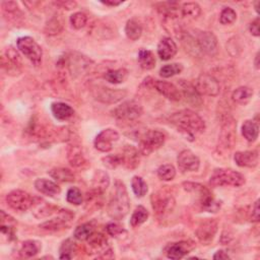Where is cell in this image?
<instances>
[{
    "label": "cell",
    "mask_w": 260,
    "mask_h": 260,
    "mask_svg": "<svg viewBox=\"0 0 260 260\" xmlns=\"http://www.w3.org/2000/svg\"><path fill=\"white\" fill-rule=\"evenodd\" d=\"M170 122L178 131L183 133L188 138H194L196 135L202 133L205 129L203 119L192 110L185 109L174 113L170 117Z\"/></svg>",
    "instance_id": "1"
},
{
    "label": "cell",
    "mask_w": 260,
    "mask_h": 260,
    "mask_svg": "<svg viewBox=\"0 0 260 260\" xmlns=\"http://www.w3.org/2000/svg\"><path fill=\"white\" fill-rule=\"evenodd\" d=\"M130 200L125 185L121 181H116L110 201L108 204V214L113 219H122L129 212Z\"/></svg>",
    "instance_id": "2"
},
{
    "label": "cell",
    "mask_w": 260,
    "mask_h": 260,
    "mask_svg": "<svg viewBox=\"0 0 260 260\" xmlns=\"http://www.w3.org/2000/svg\"><path fill=\"white\" fill-rule=\"evenodd\" d=\"M183 187L186 191L197 195L199 204L203 210L208 212H216L220 208V202L213 198L210 191L203 185L194 182H184Z\"/></svg>",
    "instance_id": "3"
},
{
    "label": "cell",
    "mask_w": 260,
    "mask_h": 260,
    "mask_svg": "<svg viewBox=\"0 0 260 260\" xmlns=\"http://www.w3.org/2000/svg\"><path fill=\"white\" fill-rule=\"evenodd\" d=\"M245 181L246 180L243 174L232 169H216L209 178V184L213 187H240L243 184H245Z\"/></svg>",
    "instance_id": "4"
},
{
    "label": "cell",
    "mask_w": 260,
    "mask_h": 260,
    "mask_svg": "<svg viewBox=\"0 0 260 260\" xmlns=\"http://www.w3.org/2000/svg\"><path fill=\"white\" fill-rule=\"evenodd\" d=\"M166 141V135L159 130H147L139 139L138 151L143 156H148L157 150Z\"/></svg>",
    "instance_id": "5"
},
{
    "label": "cell",
    "mask_w": 260,
    "mask_h": 260,
    "mask_svg": "<svg viewBox=\"0 0 260 260\" xmlns=\"http://www.w3.org/2000/svg\"><path fill=\"white\" fill-rule=\"evenodd\" d=\"M18 48L20 51L35 65H40L42 62L43 51L42 48L38 45L31 37H22L17 42Z\"/></svg>",
    "instance_id": "6"
},
{
    "label": "cell",
    "mask_w": 260,
    "mask_h": 260,
    "mask_svg": "<svg viewBox=\"0 0 260 260\" xmlns=\"http://www.w3.org/2000/svg\"><path fill=\"white\" fill-rule=\"evenodd\" d=\"M236 121L231 116H226L222 120L221 130L219 134L218 148L220 151H230L235 144L236 139Z\"/></svg>",
    "instance_id": "7"
},
{
    "label": "cell",
    "mask_w": 260,
    "mask_h": 260,
    "mask_svg": "<svg viewBox=\"0 0 260 260\" xmlns=\"http://www.w3.org/2000/svg\"><path fill=\"white\" fill-rule=\"evenodd\" d=\"M142 114V106L134 101H127L122 103L113 111V115L116 119L125 122H132L137 120Z\"/></svg>",
    "instance_id": "8"
},
{
    "label": "cell",
    "mask_w": 260,
    "mask_h": 260,
    "mask_svg": "<svg viewBox=\"0 0 260 260\" xmlns=\"http://www.w3.org/2000/svg\"><path fill=\"white\" fill-rule=\"evenodd\" d=\"M152 205L159 216H166L175 207L174 197L166 191H159L152 195Z\"/></svg>",
    "instance_id": "9"
},
{
    "label": "cell",
    "mask_w": 260,
    "mask_h": 260,
    "mask_svg": "<svg viewBox=\"0 0 260 260\" xmlns=\"http://www.w3.org/2000/svg\"><path fill=\"white\" fill-rule=\"evenodd\" d=\"M194 88L200 96L203 95L209 97L217 96L220 90L217 80L207 73L200 74L194 84Z\"/></svg>",
    "instance_id": "10"
},
{
    "label": "cell",
    "mask_w": 260,
    "mask_h": 260,
    "mask_svg": "<svg viewBox=\"0 0 260 260\" xmlns=\"http://www.w3.org/2000/svg\"><path fill=\"white\" fill-rule=\"evenodd\" d=\"M7 202L13 209L18 211H26L35 204L34 197L23 190L10 192L7 196Z\"/></svg>",
    "instance_id": "11"
},
{
    "label": "cell",
    "mask_w": 260,
    "mask_h": 260,
    "mask_svg": "<svg viewBox=\"0 0 260 260\" xmlns=\"http://www.w3.org/2000/svg\"><path fill=\"white\" fill-rule=\"evenodd\" d=\"M74 217V213H72L68 209H61L58 212V216L52 219H49L48 221H45L44 224L40 226L43 230L50 231V232H56L63 229H66L70 226L71 220Z\"/></svg>",
    "instance_id": "12"
},
{
    "label": "cell",
    "mask_w": 260,
    "mask_h": 260,
    "mask_svg": "<svg viewBox=\"0 0 260 260\" xmlns=\"http://www.w3.org/2000/svg\"><path fill=\"white\" fill-rule=\"evenodd\" d=\"M119 139V133L112 129L107 128L100 132L95 139V147L102 153H108L113 148V143Z\"/></svg>",
    "instance_id": "13"
},
{
    "label": "cell",
    "mask_w": 260,
    "mask_h": 260,
    "mask_svg": "<svg viewBox=\"0 0 260 260\" xmlns=\"http://www.w3.org/2000/svg\"><path fill=\"white\" fill-rule=\"evenodd\" d=\"M217 221L214 218H206L198 226L195 234L197 239L203 245H208L212 242L217 232Z\"/></svg>",
    "instance_id": "14"
},
{
    "label": "cell",
    "mask_w": 260,
    "mask_h": 260,
    "mask_svg": "<svg viewBox=\"0 0 260 260\" xmlns=\"http://www.w3.org/2000/svg\"><path fill=\"white\" fill-rule=\"evenodd\" d=\"M200 52L207 55H214L217 52V39L210 32H200L195 36Z\"/></svg>",
    "instance_id": "15"
},
{
    "label": "cell",
    "mask_w": 260,
    "mask_h": 260,
    "mask_svg": "<svg viewBox=\"0 0 260 260\" xmlns=\"http://www.w3.org/2000/svg\"><path fill=\"white\" fill-rule=\"evenodd\" d=\"M177 164H178L179 170L182 173L196 172V171H198V169L200 167V161H199L198 157L189 150L182 151L179 154V156L177 158Z\"/></svg>",
    "instance_id": "16"
},
{
    "label": "cell",
    "mask_w": 260,
    "mask_h": 260,
    "mask_svg": "<svg viewBox=\"0 0 260 260\" xmlns=\"http://www.w3.org/2000/svg\"><path fill=\"white\" fill-rule=\"evenodd\" d=\"M152 86L166 99L172 101V102H179L182 99V94L179 91V89L168 82L164 81H157L153 80L152 81Z\"/></svg>",
    "instance_id": "17"
},
{
    "label": "cell",
    "mask_w": 260,
    "mask_h": 260,
    "mask_svg": "<svg viewBox=\"0 0 260 260\" xmlns=\"http://www.w3.org/2000/svg\"><path fill=\"white\" fill-rule=\"evenodd\" d=\"M194 248V244L191 241H181L170 244L166 249V255L170 259H181L189 254Z\"/></svg>",
    "instance_id": "18"
},
{
    "label": "cell",
    "mask_w": 260,
    "mask_h": 260,
    "mask_svg": "<svg viewBox=\"0 0 260 260\" xmlns=\"http://www.w3.org/2000/svg\"><path fill=\"white\" fill-rule=\"evenodd\" d=\"M127 92L119 89H109V88H101L98 89L96 99L102 103L106 104H115L121 101Z\"/></svg>",
    "instance_id": "19"
},
{
    "label": "cell",
    "mask_w": 260,
    "mask_h": 260,
    "mask_svg": "<svg viewBox=\"0 0 260 260\" xmlns=\"http://www.w3.org/2000/svg\"><path fill=\"white\" fill-rule=\"evenodd\" d=\"M3 66L9 73H14L15 76L20 73L22 61L19 53L13 47L7 49L6 56L3 57Z\"/></svg>",
    "instance_id": "20"
},
{
    "label": "cell",
    "mask_w": 260,
    "mask_h": 260,
    "mask_svg": "<svg viewBox=\"0 0 260 260\" xmlns=\"http://www.w3.org/2000/svg\"><path fill=\"white\" fill-rule=\"evenodd\" d=\"M235 163L242 168H255L259 162V155L257 151L237 152L234 156Z\"/></svg>",
    "instance_id": "21"
},
{
    "label": "cell",
    "mask_w": 260,
    "mask_h": 260,
    "mask_svg": "<svg viewBox=\"0 0 260 260\" xmlns=\"http://www.w3.org/2000/svg\"><path fill=\"white\" fill-rule=\"evenodd\" d=\"M139 151L132 145H126L121 155L122 158V166H124L128 170H133L138 167L140 162Z\"/></svg>",
    "instance_id": "22"
},
{
    "label": "cell",
    "mask_w": 260,
    "mask_h": 260,
    "mask_svg": "<svg viewBox=\"0 0 260 260\" xmlns=\"http://www.w3.org/2000/svg\"><path fill=\"white\" fill-rule=\"evenodd\" d=\"M35 188L38 190L40 193L53 197L55 195H58L61 192L60 187L58 185L48 179L45 178H41V179H37L35 182Z\"/></svg>",
    "instance_id": "23"
},
{
    "label": "cell",
    "mask_w": 260,
    "mask_h": 260,
    "mask_svg": "<svg viewBox=\"0 0 260 260\" xmlns=\"http://www.w3.org/2000/svg\"><path fill=\"white\" fill-rule=\"evenodd\" d=\"M177 51L178 48L176 43L169 37L163 38L158 45V54L160 58L165 61L173 58L177 54Z\"/></svg>",
    "instance_id": "24"
},
{
    "label": "cell",
    "mask_w": 260,
    "mask_h": 260,
    "mask_svg": "<svg viewBox=\"0 0 260 260\" xmlns=\"http://www.w3.org/2000/svg\"><path fill=\"white\" fill-rule=\"evenodd\" d=\"M67 158L70 165L74 168L83 167L86 164V159L83 154L82 146L80 144L73 143L68 146L67 151Z\"/></svg>",
    "instance_id": "25"
},
{
    "label": "cell",
    "mask_w": 260,
    "mask_h": 260,
    "mask_svg": "<svg viewBox=\"0 0 260 260\" xmlns=\"http://www.w3.org/2000/svg\"><path fill=\"white\" fill-rule=\"evenodd\" d=\"M51 111L53 116L60 121L68 120L74 114V110L68 104L61 103V102L53 103L51 105Z\"/></svg>",
    "instance_id": "26"
},
{
    "label": "cell",
    "mask_w": 260,
    "mask_h": 260,
    "mask_svg": "<svg viewBox=\"0 0 260 260\" xmlns=\"http://www.w3.org/2000/svg\"><path fill=\"white\" fill-rule=\"evenodd\" d=\"M0 214H2V226H0V229H2L3 235L7 236L11 241L15 240L16 226H17L15 218L12 217L10 214L6 213L4 210H2Z\"/></svg>",
    "instance_id": "27"
},
{
    "label": "cell",
    "mask_w": 260,
    "mask_h": 260,
    "mask_svg": "<svg viewBox=\"0 0 260 260\" xmlns=\"http://www.w3.org/2000/svg\"><path fill=\"white\" fill-rule=\"evenodd\" d=\"M110 185V177L107 172L103 170H97L93 176L92 189L104 193Z\"/></svg>",
    "instance_id": "28"
},
{
    "label": "cell",
    "mask_w": 260,
    "mask_h": 260,
    "mask_svg": "<svg viewBox=\"0 0 260 260\" xmlns=\"http://www.w3.org/2000/svg\"><path fill=\"white\" fill-rule=\"evenodd\" d=\"M181 87L183 90V95L184 97L186 98V100L188 101V103H190L193 106L199 107L202 104V101L200 99V95L197 93V91L195 90L193 85H190L186 82L181 83Z\"/></svg>",
    "instance_id": "29"
},
{
    "label": "cell",
    "mask_w": 260,
    "mask_h": 260,
    "mask_svg": "<svg viewBox=\"0 0 260 260\" xmlns=\"http://www.w3.org/2000/svg\"><path fill=\"white\" fill-rule=\"evenodd\" d=\"M127 78H128V71L125 68L108 70L104 76V79L108 83L113 85L122 84L127 80Z\"/></svg>",
    "instance_id": "30"
},
{
    "label": "cell",
    "mask_w": 260,
    "mask_h": 260,
    "mask_svg": "<svg viewBox=\"0 0 260 260\" xmlns=\"http://www.w3.org/2000/svg\"><path fill=\"white\" fill-rule=\"evenodd\" d=\"M41 250L40 242L36 240L25 241L20 249V255L22 258H31L38 254Z\"/></svg>",
    "instance_id": "31"
},
{
    "label": "cell",
    "mask_w": 260,
    "mask_h": 260,
    "mask_svg": "<svg viewBox=\"0 0 260 260\" xmlns=\"http://www.w3.org/2000/svg\"><path fill=\"white\" fill-rule=\"evenodd\" d=\"M87 241L89 243L90 248L95 252L103 253L106 250H108V248H107L108 241H107L106 237L101 233L95 232Z\"/></svg>",
    "instance_id": "32"
},
{
    "label": "cell",
    "mask_w": 260,
    "mask_h": 260,
    "mask_svg": "<svg viewBox=\"0 0 260 260\" xmlns=\"http://www.w3.org/2000/svg\"><path fill=\"white\" fill-rule=\"evenodd\" d=\"M125 34L131 41L138 40L142 34V26L136 19H131L125 26Z\"/></svg>",
    "instance_id": "33"
},
{
    "label": "cell",
    "mask_w": 260,
    "mask_h": 260,
    "mask_svg": "<svg viewBox=\"0 0 260 260\" xmlns=\"http://www.w3.org/2000/svg\"><path fill=\"white\" fill-rule=\"evenodd\" d=\"M138 63L144 70H151L156 66V58L152 51L141 49L138 52Z\"/></svg>",
    "instance_id": "34"
},
{
    "label": "cell",
    "mask_w": 260,
    "mask_h": 260,
    "mask_svg": "<svg viewBox=\"0 0 260 260\" xmlns=\"http://www.w3.org/2000/svg\"><path fill=\"white\" fill-rule=\"evenodd\" d=\"M242 134L249 142H254L258 138L259 127L253 120H246L242 125Z\"/></svg>",
    "instance_id": "35"
},
{
    "label": "cell",
    "mask_w": 260,
    "mask_h": 260,
    "mask_svg": "<svg viewBox=\"0 0 260 260\" xmlns=\"http://www.w3.org/2000/svg\"><path fill=\"white\" fill-rule=\"evenodd\" d=\"M48 174L57 182L67 183V182H73L76 180L74 174L66 168H55L48 172Z\"/></svg>",
    "instance_id": "36"
},
{
    "label": "cell",
    "mask_w": 260,
    "mask_h": 260,
    "mask_svg": "<svg viewBox=\"0 0 260 260\" xmlns=\"http://www.w3.org/2000/svg\"><path fill=\"white\" fill-rule=\"evenodd\" d=\"M148 215H150V213H148L147 209L142 205H138L130 217V222H129L130 226L132 228L139 227L140 225L143 224V222L147 220Z\"/></svg>",
    "instance_id": "37"
},
{
    "label": "cell",
    "mask_w": 260,
    "mask_h": 260,
    "mask_svg": "<svg viewBox=\"0 0 260 260\" xmlns=\"http://www.w3.org/2000/svg\"><path fill=\"white\" fill-rule=\"evenodd\" d=\"M78 252V245L72 239L65 240L60 247V259H71Z\"/></svg>",
    "instance_id": "38"
},
{
    "label": "cell",
    "mask_w": 260,
    "mask_h": 260,
    "mask_svg": "<svg viewBox=\"0 0 260 260\" xmlns=\"http://www.w3.org/2000/svg\"><path fill=\"white\" fill-rule=\"evenodd\" d=\"M253 97V90L248 87H240L234 91L232 99L237 104H247Z\"/></svg>",
    "instance_id": "39"
},
{
    "label": "cell",
    "mask_w": 260,
    "mask_h": 260,
    "mask_svg": "<svg viewBox=\"0 0 260 260\" xmlns=\"http://www.w3.org/2000/svg\"><path fill=\"white\" fill-rule=\"evenodd\" d=\"M95 228L93 222H86L74 230V238L80 241H87L96 232Z\"/></svg>",
    "instance_id": "40"
},
{
    "label": "cell",
    "mask_w": 260,
    "mask_h": 260,
    "mask_svg": "<svg viewBox=\"0 0 260 260\" xmlns=\"http://www.w3.org/2000/svg\"><path fill=\"white\" fill-rule=\"evenodd\" d=\"M89 66H90V61L84 56H79L78 58L77 57L70 58L69 68L73 73H82L86 69H88Z\"/></svg>",
    "instance_id": "41"
},
{
    "label": "cell",
    "mask_w": 260,
    "mask_h": 260,
    "mask_svg": "<svg viewBox=\"0 0 260 260\" xmlns=\"http://www.w3.org/2000/svg\"><path fill=\"white\" fill-rule=\"evenodd\" d=\"M201 10L196 3H187L181 7V16L189 19H196L200 16Z\"/></svg>",
    "instance_id": "42"
},
{
    "label": "cell",
    "mask_w": 260,
    "mask_h": 260,
    "mask_svg": "<svg viewBox=\"0 0 260 260\" xmlns=\"http://www.w3.org/2000/svg\"><path fill=\"white\" fill-rule=\"evenodd\" d=\"M131 187H132V190H133L134 194L137 197H143L147 192V184L139 176H134L132 178Z\"/></svg>",
    "instance_id": "43"
},
{
    "label": "cell",
    "mask_w": 260,
    "mask_h": 260,
    "mask_svg": "<svg viewBox=\"0 0 260 260\" xmlns=\"http://www.w3.org/2000/svg\"><path fill=\"white\" fill-rule=\"evenodd\" d=\"M183 70V65L180 63H172V64H167L163 66L160 70L161 77L164 79H169L172 78L176 74H179Z\"/></svg>",
    "instance_id": "44"
},
{
    "label": "cell",
    "mask_w": 260,
    "mask_h": 260,
    "mask_svg": "<svg viewBox=\"0 0 260 260\" xmlns=\"http://www.w3.org/2000/svg\"><path fill=\"white\" fill-rule=\"evenodd\" d=\"M62 28H63L62 19L60 17L55 16L48 22L45 31L48 35H57L62 31Z\"/></svg>",
    "instance_id": "45"
},
{
    "label": "cell",
    "mask_w": 260,
    "mask_h": 260,
    "mask_svg": "<svg viewBox=\"0 0 260 260\" xmlns=\"http://www.w3.org/2000/svg\"><path fill=\"white\" fill-rule=\"evenodd\" d=\"M158 176L163 181H171L176 176V169L170 164L163 165L158 169Z\"/></svg>",
    "instance_id": "46"
},
{
    "label": "cell",
    "mask_w": 260,
    "mask_h": 260,
    "mask_svg": "<svg viewBox=\"0 0 260 260\" xmlns=\"http://www.w3.org/2000/svg\"><path fill=\"white\" fill-rule=\"evenodd\" d=\"M66 200L74 205H81L84 201L82 191L78 187H71L68 189L66 194Z\"/></svg>",
    "instance_id": "47"
},
{
    "label": "cell",
    "mask_w": 260,
    "mask_h": 260,
    "mask_svg": "<svg viewBox=\"0 0 260 260\" xmlns=\"http://www.w3.org/2000/svg\"><path fill=\"white\" fill-rule=\"evenodd\" d=\"M237 20L236 12L231 8H226L221 11L219 16V22L221 25H231Z\"/></svg>",
    "instance_id": "48"
},
{
    "label": "cell",
    "mask_w": 260,
    "mask_h": 260,
    "mask_svg": "<svg viewBox=\"0 0 260 260\" xmlns=\"http://www.w3.org/2000/svg\"><path fill=\"white\" fill-rule=\"evenodd\" d=\"M71 26L76 30H81L86 27L88 23V17L84 13H76L70 17Z\"/></svg>",
    "instance_id": "49"
},
{
    "label": "cell",
    "mask_w": 260,
    "mask_h": 260,
    "mask_svg": "<svg viewBox=\"0 0 260 260\" xmlns=\"http://www.w3.org/2000/svg\"><path fill=\"white\" fill-rule=\"evenodd\" d=\"M103 164L108 169H116L119 166H122L121 155H111L103 158Z\"/></svg>",
    "instance_id": "50"
},
{
    "label": "cell",
    "mask_w": 260,
    "mask_h": 260,
    "mask_svg": "<svg viewBox=\"0 0 260 260\" xmlns=\"http://www.w3.org/2000/svg\"><path fill=\"white\" fill-rule=\"evenodd\" d=\"M106 231L110 236H112V237H118V236L122 235L123 233H125L124 228L114 221L109 222V224L106 226Z\"/></svg>",
    "instance_id": "51"
},
{
    "label": "cell",
    "mask_w": 260,
    "mask_h": 260,
    "mask_svg": "<svg viewBox=\"0 0 260 260\" xmlns=\"http://www.w3.org/2000/svg\"><path fill=\"white\" fill-rule=\"evenodd\" d=\"M54 208L53 206L51 205H48L46 203H43L42 206H39L38 205V208H37L35 211H34V214L36 217L38 218H42V217H46V216H49L50 214L53 213L54 211Z\"/></svg>",
    "instance_id": "52"
},
{
    "label": "cell",
    "mask_w": 260,
    "mask_h": 260,
    "mask_svg": "<svg viewBox=\"0 0 260 260\" xmlns=\"http://www.w3.org/2000/svg\"><path fill=\"white\" fill-rule=\"evenodd\" d=\"M260 217V211H259V200H256L252 206L251 210V220L253 221H259Z\"/></svg>",
    "instance_id": "53"
},
{
    "label": "cell",
    "mask_w": 260,
    "mask_h": 260,
    "mask_svg": "<svg viewBox=\"0 0 260 260\" xmlns=\"http://www.w3.org/2000/svg\"><path fill=\"white\" fill-rule=\"evenodd\" d=\"M249 30L251 32V34L255 37H259L260 35V31H259V19H256L255 21H253L250 26H249Z\"/></svg>",
    "instance_id": "54"
},
{
    "label": "cell",
    "mask_w": 260,
    "mask_h": 260,
    "mask_svg": "<svg viewBox=\"0 0 260 260\" xmlns=\"http://www.w3.org/2000/svg\"><path fill=\"white\" fill-rule=\"evenodd\" d=\"M55 5L62 9H66V10H72L77 7L76 2H58V3H55Z\"/></svg>",
    "instance_id": "55"
},
{
    "label": "cell",
    "mask_w": 260,
    "mask_h": 260,
    "mask_svg": "<svg viewBox=\"0 0 260 260\" xmlns=\"http://www.w3.org/2000/svg\"><path fill=\"white\" fill-rule=\"evenodd\" d=\"M230 258H231L230 255L224 250H218L213 255V259H215V260H217V259H230Z\"/></svg>",
    "instance_id": "56"
},
{
    "label": "cell",
    "mask_w": 260,
    "mask_h": 260,
    "mask_svg": "<svg viewBox=\"0 0 260 260\" xmlns=\"http://www.w3.org/2000/svg\"><path fill=\"white\" fill-rule=\"evenodd\" d=\"M102 4H104L105 6H109V7H118V6L122 5L123 2H102Z\"/></svg>",
    "instance_id": "57"
},
{
    "label": "cell",
    "mask_w": 260,
    "mask_h": 260,
    "mask_svg": "<svg viewBox=\"0 0 260 260\" xmlns=\"http://www.w3.org/2000/svg\"><path fill=\"white\" fill-rule=\"evenodd\" d=\"M255 67L257 69H259V52H257V54L255 56Z\"/></svg>",
    "instance_id": "58"
}]
</instances>
